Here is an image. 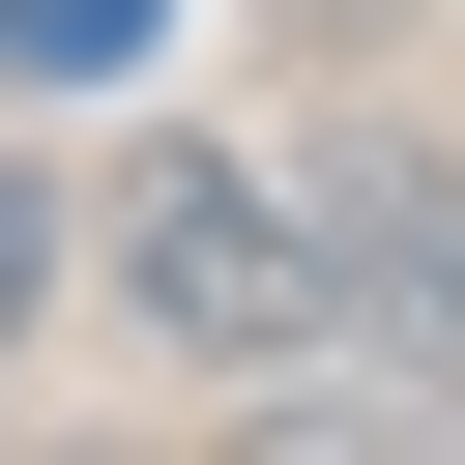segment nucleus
<instances>
[{"mask_svg":"<svg viewBox=\"0 0 465 465\" xmlns=\"http://www.w3.org/2000/svg\"><path fill=\"white\" fill-rule=\"evenodd\" d=\"M87 232H116V320H145L203 407H262V378L349 349V232H320V174H262V145H203V116H174Z\"/></svg>","mask_w":465,"mask_h":465,"instance_id":"obj_1","label":"nucleus"},{"mask_svg":"<svg viewBox=\"0 0 465 465\" xmlns=\"http://www.w3.org/2000/svg\"><path fill=\"white\" fill-rule=\"evenodd\" d=\"M145 29H174V0H0V58H29V87H87V58H145Z\"/></svg>","mask_w":465,"mask_h":465,"instance_id":"obj_2","label":"nucleus"},{"mask_svg":"<svg viewBox=\"0 0 465 465\" xmlns=\"http://www.w3.org/2000/svg\"><path fill=\"white\" fill-rule=\"evenodd\" d=\"M58 232H87V203H58L29 145H0V349H29V291H58Z\"/></svg>","mask_w":465,"mask_h":465,"instance_id":"obj_3","label":"nucleus"}]
</instances>
